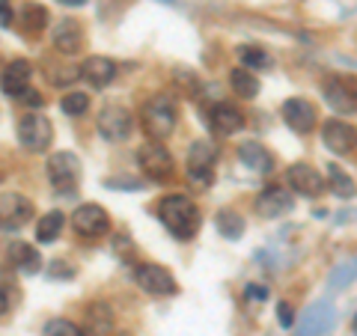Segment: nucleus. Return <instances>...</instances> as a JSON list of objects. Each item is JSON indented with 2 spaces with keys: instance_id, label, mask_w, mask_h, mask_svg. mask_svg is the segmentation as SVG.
<instances>
[{
  "instance_id": "obj_12",
  "label": "nucleus",
  "mask_w": 357,
  "mask_h": 336,
  "mask_svg": "<svg viewBox=\"0 0 357 336\" xmlns=\"http://www.w3.org/2000/svg\"><path fill=\"white\" fill-rule=\"evenodd\" d=\"M337 324V310L328 300H319L312 304L298 321V336H328Z\"/></svg>"
},
{
  "instance_id": "obj_25",
  "label": "nucleus",
  "mask_w": 357,
  "mask_h": 336,
  "mask_svg": "<svg viewBox=\"0 0 357 336\" xmlns=\"http://www.w3.org/2000/svg\"><path fill=\"white\" fill-rule=\"evenodd\" d=\"M229 86L238 98H256L259 96V77H256L250 69H244V66L229 72Z\"/></svg>"
},
{
  "instance_id": "obj_4",
  "label": "nucleus",
  "mask_w": 357,
  "mask_h": 336,
  "mask_svg": "<svg viewBox=\"0 0 357 336\" xmlns=\"http://www.w3.org/2000/svg\"><path fill=\"white\" fill-rule=\"evenodd\" d=\"M215 161H218V146L211 140H194L191 149H188V178L197 188H208L211 178H215Z\"/></svg>"
},
{
  "instance_id": "obj_18",
  "label": "nucleus",
  "mask_w": 357,
  "mask_h": 336,
  "mask_svg": "<svg viewBox=\"0 0 357 336\" xmlns=\"http://www.w3.org/2000/svg\"><path fill=\"white\" fill-rule=\"evenodd\" d=\"M208 122H211V128H215L218 134H223V137H232V134H238L244 128V114L236 107V105H229V102H218L215 107L208 110Z\"/></svg>"
},
{
  "instance_id": "obj_28",
  "label": "nucleus",
  "mask_w": 357,
  "mask_h": 336,
  "mask_svg": "<svg viewBox=\"0 0 357 336\" xmlns=\"http://www.w3.org/2000/svg\"><path fill=\"white\" fill-rule=\"evenodd\" d=\"M354 280H357V256L333 268L331 277H328V292H342V289H349Z\"/></svg>"
},
{
  "instance_id": "obj_2",
  "label": "nucleus",
  "mask_w": 357,
  "mask_h": 336,
  "mask_svg": "<svg viewBox=\"0 0 357 336\" xmlns=\"http://www.w3.org/2000/svg\"><path fill=\"white\" fill-rule=\"evenodd\" d=\"M140 122H143V128H146V134H149L152 140H158V143L167 140L176 131V122H178L173 98L152 96L149 102L143 105V110H140Z\"/></svg>"
},
{
  "instance_id": "obj_17",
  "label": "nucleus",
  "mask_w": 357,
  "mask_h": 336,
  "mask_svg": "<svg viewBox=\"0 0 357 336\" xmlns=\"http://www.w3.org/2000/svg\"><path fill=\"white\" fill-rule=\"evenodd\" d=\"M84 24L75 18H60L57 24H54L51 30V42L54 48H57L60 54H77L84 48Z\"/></svg>"
},
{
  "instance_id": "obj_11",
  "label": "nucleus",
  "mask_w": 357,
  "mask_h": 336,
  "mask_svg": "<svg viewBox=\"0 0 357 336\" xmlns=\"http://www.w3.org/2000/svg\"><path fill=\"white\" fill-rule=\"evenodd\" d=\"M0 217H3V229L15 232L21 227H27L33 217V203L24 194H15V190H3L0 197Z\"/></svg>"
},
{
  "instance_id": "obj_37",
  "label": "nucleus",
  "mask_w": 357,
  "mask_h": 336,
  "mask_svg": "<svg viewBox=\"0 0 357 336\" xmlns=\"http://www.w3.org/2000/svg\"><path fill=\"white\" fill-rule=\"evenodd\" d=\"M0 18H3V30H13V0H0Z\"/></svg>"
},
{
  "instance_id": "obj_35",
  "label": "nucleus",
  "mask_w": 357,
  "mask_h": 336,
  "mask_svg": "<svg viewBox=\"0 0 357 336\" xmlns=\"http://www.w3.org/2000/svg\"><path fill=\"white\" fill-rule=\"evenodd\" d=\"M173 75H176V84H182L188 93H194V89H197V75L191 69H176Z\"/></svg>"
},
{
  "instance_id": "obj_20",
  "label": "nucleus",
  "mask_w": 357,
  "mask_h": 336,
  "mask_svg": "<svg viewBox=\"0 0 357 336\" xmlns=\"http://www.w3.org/2000/svg\"><path fill=\"white\" fill-rule=\"evenodd\" d=\"M30 77H33V66L27 60L6 63V69H3V96L21 98L30 89Z\"/></svg>"
},
{
  "instance_id": "obj_14",
  "label": "nucleus",
  "mask_w": 357,
  "mask_h": 336,
  "mask_svg": "<svg viewBox=\"0 0 357 336\" xmlns=\"http://www.w3.org/2000/svg\"><path fill=\"white\" fill-rule=\"evenodd\" d=\"M292 206H295L292 194H289L286 188L271 185V188H265L262 194L256 197L253 211H256L259 217H265V220H274V217H286L289 211H292Z\"/></svg>"
},
{
  "instance_id": "obj_3",
  "label": "nucleus",
  "mask_w": 357,
  "mask_h": 336,
  "mask_svg": "<svg viewBox=\"0 0 357 336\" xmlns=\"http://www.w3.org/2000/svg\"><path fill=\"white\" fill-rule=\"evenodd\" d=\"M48 178L57 194L72 197L81 185V158L75 152H54L48 158Z\"/></svg>"
},
{
  "instance_id": "obj_10",
  "label": "nucleus",
  "mask_w": 357,
  "mask_h": 336,
  "mask_svg": "<svg viewBox=\"0 0 357 336\" xmlns=\"http://www.w3.org/2000/svg\"><path fill=\"white\" fill-rule=\"evenodd\" d=\"M325 105L340 116L357 114V84L349 77H328L325 81Z\"/></svg>"
},
{
  "instance_id": "obj_23",
  "label": "nucleus",
  "mask_w": 357,
  "mask_h": 336,
  "mask_svg": "<svg viewBox=\"0 0 357 336\" xmlns=\"http://www.w3.org/2000/svg\"><path fill=\"white\" fill-rule=\"evenodd\" d=\"M238 161L248 167V170L253 173H271L274 170V155L268 152L262 143H256V140H248V143H241L238 146Z\"/></svg>"
},
{
  "instance_id": "obj_36",
  "label": "nucleus",
  "mask_w": 357,
  "mask_h": 336,
  "mask_svg": "<svg viewBox=\"0 0 357 336\" xmlns=\"http://www.w3.org/2000/svg\"><path fill=\"white\" fill-rule=\"evenodd\" d=\"M105 188H126V190H140V178H105Z\"/></svg>"
},
{
  "instance_id": "obj_34",
  "label": "nucleus",
  "mask_w": 357,
  "mask_h": 336,
  "mask_svg": "<svg viewBox=\"0 0 357 336\" xmlns=\"http://www.w3.org/2000/svg\"><path fill=\"white\" fill-rule=\"evenodd\" d=\"M277 319H280L283 328H292L295 324V310H292L289 300H280V304H277Z\"/></svg>"
},
{
  "instance_id": "obj_7",
  "label": "nucleus",
  "mask_w": 357,
  "mask_h": 336,
  "mask_svg": "<svg viewBox=\"0 0 357 336\" xmlns=\"http://www.w3.org/2000/svg\"><path fill=\"white\" fill-rule=\"evenodd\" d=\"M134 280H137V286H140L146 295H152V298H170V295L178 292L173 274L167 271L164 265H155V262L137 265V271H134Z\"/></svg>"
},
{
  "instance_id": "obj_40",
  "label": "nucleus",
  "mask_w": 357,
  "mask_h": 336,
  "mask_svg": "<svg viewBox=\"0 0 357 336\" xmlns=\"http://www.w3.org/2000/svg\"><path fill=\"white\" fill-rule=\"evenodd\" d=\"M57 3H63V6H84L86 0H57Z\"/></svg>"
},
{
  "instance_id": "obj_29",
  "label": "nucleus",
  "mask_w": 357,
  "mask_h": 336,
  "mask_svg": "<svg viewBox=\"0 0 357 336\" xmlns=\"http://www.w3.org/2000/svg\"><path fill=\"white\" fill-rule=\"evenodd\" d=\"M215 223H218V232L227 241H238L241 235H244V217L238 215V211L223 208V211H218V220Z\"/></svg>"
},
{
  "instance_id": "obj_24",
  "label": "nucleus",
  "mask_w": 357,
  "mask_h": 336,
  "mask_svg": "<svg viewBox=\"0 0 357 336\" xmlns=\"http://www.w3.org/2000/svg\"><path fill=\"white\" fill-rule=\"evenodd\" d=\"M21 27H24L27 36H39V33L48 27V9L36 0H27L24 6H21Z\"/></svg>"
},
{
  "instance_id": "obj_41",
  "label": "nucleus",
  "mask_w": 357,
  "mask_h": 336,
  "mask_svg": "<svg viewBox=\"0 0 357 336\" xmlns=\"http://www.w3.org/2000/svg\"><path fill=\"white\" fill-rule=\"evenodd\" d=\"M354 333H357V316H354Z\"/></svg>"
},
{
  "instance_id": "obj_5",
  "label": "nucleus",
  "mask_w": 357,
  "mask_h": 336,
  "mask_svg": "<svg viewBox=\"0 0 357 336\" xmlns=\"http://www.w3.org/2000/svg\"><path fill=\"white\" fill-rule=\"evenodd\" d=\"M18 143L24 146L27 152H48L51 143H54V125L48 116L42 114H27L18 119Z\"/></svg>"
},
{
  "instance_id": "obj_8",
  "label": "nucleus",
  "mask_w": 357,
  "mask_h": 336,
  "mask_svg": "<svg viewBox=\"0 0 357 336\" xmlns=\"http://www.w3.org/2000/svg\"><path fill=\"white\" fill-rule=\"evenodd\" d=\"M134 131V116L122 105H107L98 114V134L110 143H126Z\"/></svg>"
},
{
  "instance_id": "obj_1",
  "label": "nucleus",
  "mask_w": 357,
  "mask_h": 336,
  "mask_svg": "<svg viewBox=\"0 0 357 336\" xmlns=\"http://www.w3.org/2000/svg\"><path fill=\"white\" fill-rule=\"evenodd\" d=\"M158 220L167 227V232L178 241L194 238L199 229V208L182 194H170L158 203Z\"/></svg>"
},
{
  "instance_id": "obj_19",
  "label": "nucleus",
  "mask_w": 357,
  "mask_h": 336,
  "mask_svg": "<svg viewBox=\"0 0 357 336\" xmlns=\"http://www.w3.org/2000/svg\"><path fill=\"white\" fill-rule=\"evenodd\" d=\"M6 256H9V265H13L18 274H24V277H33V274L42 271V256L27 241H13L9 244V250H6Z\"/></svg>"
},
{
  "instance_id": "obj_33",
  "label": "nucleus",
  "mask_w": 357,
  "mask_h": 336,
  "mask_svg": "<svg viewBox=\"0 0 357 336\" xmlns=\"http://www.w3.org/2000/svg\"><path fill=\"white\" fill-rule=\"evenodd\" d=\"M48 277H51V280H72V277H75V268H72L69 262L54 259L51 268H48Z\"/></svg>"
},
{
  "instance_id": "obj_21",
  "label": "nucleus",
  "mask_w": 357,
  "mask_h": 336,
  "mask_svg": "<svg viewBox=\"0 0 357 336\" xmlns=\"http://www.w3.org/2000/svg\"><path fill=\"white\" fill-rule=\"evenodd\" d=\"M114 330V310L105 300H93L84 310V333L86 336H107Z\"/></svg>"
},
{
  "instance_id": "obj_27",
  "label": "nucleus",
  "mask_w": 357,
  "mask_h": 336,
  "mask_svg": "<svg viewBox=\"0 0 357 336\" xmlns=\"http://www.w3.org/2000/svg\"><path fill=\"white\" fill-rule=\"evenodd\" d=\"M328 170V185H331V190L337 197H342V199H351L354 194H357V185H354V178L342 170V167H337V164H328L325 167Z\"/></svg>"
},
{
  "instance_id": "obj_22",
  "label": "nucleus",
  "mask_w": 357,
  "mask_h": 336,
  "mask_svg": "<svg viewBox=\"0 0 357 336\" xmlns=\"http://www.w3.org/2000/svg\"><path fill=\"white\" fill-rule=\"evenodd\" d=\"M81 75L89 81V86H96V89H105L114 84V77H116V63L110 60V57H86L84 66H81Z\"/></svg>"
},
{
  "instance_id": "obj_31",
  "label": "nucleus",
  "mask_w": 357,
  "mask_h": 336,
  "mask_svg": "<svg viewBox=\"0 0 357 336\" xmlns=\"http://www.w3.org/2000/svg\"><path fill=\"white\" fill-rule=\"evenodd\" d=\"M42 336H86V333H84V328H77V324L69 319H51L45 324Z\"/></svg>"
},
{
  "instance_id": "obj_39",
  "label": "nucleus",
  "mask_w": 357,
  "mask_h": 336,
  "mask_svg": "<svg viewBox=\"0 0 357 336\" xmlns=\"http://www.w3.org/2000/svg\"><path fill=\"white\" fill-rule=\"evenodd\" d=\"M18 102H24V105H30V107H42V102H45V98L36 93V89H27V93L21 96Z\"/></svg>"
},
{
  "instance_id": "obj_30",
  "label": "nucleus",
  "mask_w": 357,
  "mask_h": 336,
  "mask_svg": "<svg viewBox=\"0 0 357 336\" xmlns=\"http://www.w3.org/2000/svg\"><path fill=\"white\" fill-rule=\"evenodd\" d=\"M238 60H241V66L244 69H250V72H256V69H271V54H268L265 48H256V45H241L238 48Z\"/></svg>"
},
{
  "instance_id": "obj_32",
  "label": "nucleus",
  "mask_w": 357,
  "mask_h": 336,
  "mask_svg": "<svg viewBox=\"0 0 357 336\" xmlns=\"http://www.w3.org/2000/svg\"><path fill=\"white\" fill-rule=\"evenodd\" d=\"M86 107H89L86 93H69V96L60 98V110L66 116H81V114H86Z\"/></svg>"
},
{
  "instance_id": "obj_13",
  "label": "nucleus",
  "mask_w": 357,
  "mask_h": 336,
  "mask_svg": "<svg viewBox=\"0 0 357 336\" xmlns=\"http://www.w3.org/2000/svg\"><path fill=\"white\" fill-rule=\"evenodd\" d=\"M321 140L333 155H349L357 149V128L345 119H328L321 125Z\"/></svg>"
},
{
  "instance_id": "obj_9",
  "label": "nucleus",
  "mask_w": 357,
  "mask_h": 336,
  "mask_svg": "<svg viewBox=\"0 0 357 336\" xmlns=\"http://www.w3.org/2000/svg\"><path fill=\"white\" fill-rule=\"evenodd\" d=\"M72 227H75V232L81 235V238H102V235H107V229H110V215L102 206L84 203V206L75 208Z\"/></svg>"
},
{
  "instance_id": "obj_15",
  "label": "nucleus",
  "mask_w": 357,
  "mask_h": 336,
  "mask_svg": "<svg viewBox=\"0 0 357 336\" xmlns=\"http://www.w3.org/2000/svg\"><path fill=\"white\" fill-rule=\"evenodd\" d=\"M280 114H283V122L295 134H310L312 128H316V122H319L316 107H312V102H307V98H286Z\"/></svg>"
},
{
  "instance_id": "obj_6",
  "label": "nucleus",
  "mask_w": 357,
  "mask_h": 336,
  "mask_svg": "<svg viewBox=\"0 0 357 336\" xmlns=\"http://www.w3.org/2000/svg\"><path fill=\"white\" fill-rule=\"evenodd\" d=\"M137 164L152 182H167V178H173V173H176L173 155L167 152V146H161L158 140H149L137 149Z\"/></svg>"
},
{
  "instance_id": "obj_16",
  "label": "nucleus",
  "mask_w": 357,
  "mask_h": 336,
  "mask_svg": "<svg viewBox=\"0 0 357 336\" xmlns=\"http://www.w3.org/2000/svg\"><path fill=\"white\" fill-rule=\"evenodd\" d=\"M286 178H289V188L295 190V194H301V197H321V190L328 188V182L321 178V173L316 170V167H310V164H292L289 167V173H286Z\"/></svg>"
},
{
  "instance_id": "obj_38",
  "label": "nucleus",
  "mask_w": 357,
  "mask_h": 336,
  "mask_svg": "<svg viewBox=\"0 0 357 336\" xmlns=\"http://www.w3.org/2000/svg\"><path fill=\"white\" fill-rule=\"evenodd\" d=\"M244 298H248V300H265L268 298V289L265 286H248V289H244Z\"/></svg>"
},
{
  "instance_id": "obj_26",
  "label": "nucleus",
  "mask_w": 357,
  "mask_h": 336,
  "mask_svg": "<svg viewBox=\"0 0 357 336\" xmlns=\"http://www.w3.org/2000/svg\"><path fill=\"white\" fill-rule=\"evenodd\" d=\"M63 227H66V215H63V211H48V215H42L39 223H36V241L39 244L57 241Z\"/></svg>"
}]
</instances>
